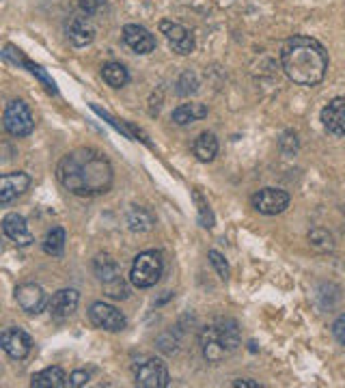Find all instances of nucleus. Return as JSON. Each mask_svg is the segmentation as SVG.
Listing matches in <instances>:
<instances>
[{"label": "nucleus", "instance_id": "1", "mask_svg": "<svg viewBox=\"0 0 345 388\" xmlns=\"http://www.w3.org/2000/svg\"><path fill=\"white\" fill-rule=\"evenodd\" d=\"M57 177L65 190L78 197H95L104 194L113 186V166L108 158L95 149L82 147L67 154L59 166Z\"/></svg>", "mask_w": 345, "mask_h": 388}, {"label": "nucleus", "instance_id": "2", "mask_svg": "<svg viewBox=\"0 0 345 388\" xmlns=\"http://www.w3.org/2000/svg\"><path fill=\"white\" fill-rule=\"evenodd\" d=\"M281 65L295 84L315 86L328 72V52L317 39L293 35L281 47Z\"/></svg>", "mask_w": 345, "mask_h": 388}, {"label": "nucleus", "instance_id": "3", "mask_svg": "<svg viewBox=\"0 0 345 388\" xmlns=\"http://www.w3.org/2000/svg\"><path fill=\"white\" fill-rule=\"evenodd\" d=\"M201 352L208 363H220L239 348V328L235 319H218L212 326H205L201 336Z\"/></svg>", "mask_w": 345, "mask_h": 388}, {"label": "nucleus", "instance_id": "4", "mask_svg": "<svg viewBox=\"0 0 345 388\" xmlns=\"http://www.w3.org/2000/svg\"><path fill=\"white\" fill-rule=\"evenodd\" d=\"M164 272V259L158 251H145L140 253L130 270V280L138 289H149L154 287Z\"/></svg>", "mask_w": 345, "mask_h": 388}, {"label": "nucleus", "instance_id": "5", "mask_svg": "<svg viewBox=\"0 0 345 388\" xmlns=\"http://www.w3.org/2000/svg\"><path fill=\"white\" fill-rule=\"evenodd\" d=\"M93 270H95V276L97 280L102 283L106 296L113 298V300H125L128 298V285L121 276V270H119V263L108 257V255H100L95 261H93Z\"/></svg>", "mask_w": 345, "mask_h": 388}, {"label": "nucleus", "instance_id": "6", "mask_svg": "<svg viewBox=\"0 0 345 388\" xmlns=\"http://www.w3.org/2000/svg\"><path fill=\"white\" fill-rule=\"evenodd\" d=\"M134 382L136 386L142 388H164L171 382L169 375V367L164 360L149 356V358H142L134 365Z\"/></svg>", "mask_w": 345, "mask_h": 388}, {"label": "nucleus", "instance_id": "7", "mask_svg": "<svg viewBox=\"0 0 345 388\" xmlns=\"http://www.w3.org/2000/svg\"><path fill=\"white\" fill-rule=\"evenodd\" d=\"M3 125L5 130L16 136V138H24L33 132L35 127V121H33V115H30V108L22 102V100H13L7 104L5 108V115H3Z\"/></svg>", "mask_w": 345, "mask_h": 388}, {"label": "nucleus", "instance_id": "8", "mask_svg": "<svg viewBox=\"0 0 345 388\" xmlns=\"http://www.w3.org/2000/svg\"><path fill=\"white\" fill-rule=\"evenodd\" d=\"M89 317L97 328L108 330V332H121L128 324L125 315L117 307L106 304V302H93L89 309Z\"/></svg>", "mask_w": 345, "mask_h": 388}, {"label": "nucleus", "instance_id": "9", "mask_svg": "<svg viewBox=\"0 0 345 388\" xmlns=\"http://www.w3.org/2000/svg\"><path fill=\"white\" fill-rule=\"evenodd\" d=\"M289 194L278 188H264L253 197V207L264 216H276L283 214L289 207Z\"/></svg>", "mask_w": 345, "mask_h": 388}, {"label": "nucleus", "instance_id": "10", "mask_svg": "<svg viewBox=\"0 0 345 388\" xmlns=\"http://www.w3.org/2000/svg\"><path fill=\"white\" fill-rule=\"evenodd\" d=\"M0 346L13 360H24L33 350V338L22 328H5L0 334Z\"/></svg>", "mask_w": 345, "mask_h": 388}, {"label": "nucleus", "instance_id": "11", "mask_svg": "<svg viewBox=\"0 0 345 388\" xmlns=\"http://www.w3.org/2000/svg\"><path fill=\"white\" fill-rule=\"evenodd\" d=\"M16 302L24 313L37 315L45 309L47 298H45V291L37 283H22L16 289Z\"/></svg>", "mask_w": 345, "mask_h": 388}, {"label": "nucleus", "instance_id": "12", "mask_svg": "<svg viewBox=\"0 0 345 388\" xmlns=\"http://www.w3.org/2000/svg\"><path fill=\"white\" fill-rule=\"evenodd\" d=\"M160 30H162V35L166 37L169 45L173 47L177 55H190L194 50V37H192V33L186 26H181L177 22H171V20H162L160 22Z\"/></svg>", "mask_w": 345, "mask_h": 388}, {"label": "nucleus", "instance_id": "13", "mask_svg": "<svg viewBox=\"0 0 345 388\" xmlns=\"http://www.w3.org/2000/svg\"><path fill=\"white\" fill-rule=\"evenodd\" d=\"M123 41L136 55H149L156 50V37L145 26H138V24H125L123 26Z\"/></svg>", "mask_w": 345, "mask_h": 388}, {"label": "nucleus", "instance_id": "14", "mask_svg": "<svg viewBox=\"0 0 345 388\" xmlns=\"http://www.w3.org/2000/svg\"><path fill=\"white\" fill-rule=\"evenodd\" d=\"M30 186V177L22 171L18 173H5L0 177V203L3 205H9L11 201H16L18 197L28 190Z\"/></svg>", "mask_w": 345, "mask_h": 388}, {"label": "nucleus", "instance_id": "15", "mask_svg": "<svg viewBox=\"0 0 345 388\" xmlns=\"http://www.w3.org/2000/svg\"><path fill=\"white\" fill-rule=\"evenodd\" d=\"M322 123L330 134L345 138V97H334L322 110Z\"/></svg>", "mask_w": 345, "mask_h": 388}, {"label": "nucleus", "instance_id": "16", "mask_svg": "<svg viewBox=\"0 0 345 388\" xmlns=\"http://www.w3.org/2000/svg\"><path fill=\"white\" fill-rule=\"evenodd\" d=\"M3 231L9 239H13L18 246H30L35 237L33 233L28 231V224H26V218L20 216V214H7L3 218Z\"/></svg>", "mask_w": 345, "mask_h": 388}, {"label": "nucleus", "instance_id": "17", "mask_svg": "<svg viewBox=\"0 0 345 388\" xmlns=\"http://www.w3.org/2000/svg\"><path fill=\"white\" fill-rule=\"evenodd\" d=\"M78 302H80V294L76 289H59L50 298V302H47V309H50L52 317L65 319L78 309Z\"/></svg>", "mask_w": 345, "mask_h": 388}, {"label": "nucleus", "instance_id": "18", "mask_svg": "<svg viewBox=\"0 0 345 388\" xmlns=\"http://www.w3.org/2000/svg\"><path fill=\"white\" fill-rule=\"evenodd\" d=\"M67 384H69V377L61 367H47V369L35 373L30 380L33 388H63Z\"/></svg>", "mask_w": 345, "mask_h": 388}, {"label": "nucleus", "instance_id": "19", "mask_svg": "<svg viewBox=\"0 0 345 388\" xmlns=\"http://www.w3.org/2000/svg\"><path fill=\"white\" fill-rule=\"evenodd\" d=\"M67 37H69V41H72L76 47H84V45H89V43L93 41L95 28H93V24H91L86 18H76V20H72V24L67 26Z\"/></svg>", "mask_w": 345, "mask_h": 388}, {"label": "nucleus", "instance_id": "20", "mask_svg": "<svg viewBox=\"0 0 345 388\" xmlns=\"http://www.w3.org/2000/svg\"><path fill=\"white\" fill-rule=\"evenodd\" d=\"M192 154L201 162H212L218 156V138L212 132H203L192 144Z\"/></svg>", "mask_w": 345, "mask_h": 388}, {"label": "nucleus", "instance_id": "21", "mask_svg": "<svg viewBox=\"0 0 345 388\" xmlns=\"http://www.w3.org/2000/svg\"><path fill=\"white\" fill-rule=\"evenodd\" d=\"M205 117H208V106L205 104H196V102L181 104L171 115L173 123H177V125H188V123H194V121H201Z\"/></svg>", "mask_w": 345, "mask_h": 388}, {"label": "nucleus", "instance_id": "22", "mask_svg": "<svg viewBox=\"0 0 345 388\" xmlns=\"http://www.w3.org/2000/svg\"><path fill=\"white\" fill-rule=\"evenodd\" d=\"M128 224L132 231L136 233H145V231H152L156 220H154V214L149 210H145V207H132L130 214H128Z\"/></svg>", "mask_w": 345, "mask_h": 388}, {"label": "nucleus", "instance_id": "23", "mask_svg": "<svg viewBox=\"0 0 345 388\" xmlns=\"http://www.w3.org/2000/svg\"><path fill=\"white\" fill-rule=\"evenodd\" d=\"M65 241H67L65 229L63 227H55L50 233L45 235V239H43V251H45V255L63 257V253H65Z\"/></svg>", "mask_w": 345, "mask_h": 388}, {"label": "nucleus", "instance_id": "24", "mask_svg": "<svg viewBox=\"0 0 345 388\" xmlns=\"http://www.w3.org/2000/svg\"><path fill=\"white\" fill-rule=\"evenodd\" d=\"M102 76H104L106 84L113 86V89H121L130 82V74L121 63H106L102 67Z\"/></svg>", "mask_w": 345, "mask_h": 388}, {"label": "nucleus", "instance_id": "25", "mask_svg": "<svg viewBox=\"0 0 345 388\" xmlns=\"http://www.w3.org/2000/svg\"><path fill=\"white\" fill-rule=\"evenodd\" d=\"M192 199H194V203H196V214H199L201 227L212 229V227H214V214H212V210H210V203L201 197V192H199V190H194V192H192Z\"/></svg>", "mask_w": 345, "mask_h": 388}, {"label": "nucleus", "instance_id": "26", "mask_svg": "<svg viewBox=\"0 0 345 388\" xmlns=\"http://www.w3.org/2000/svg\"><path fill=\"white\" fill-rule=\"evenodd\" d=\"M309 241L311 246L317 249V251H332L334 249V241H332V235L324 229H315L309 233Z\"/></svg>", "mask_w": 345, "mask_h": 388}, {"label": "nucleus", "instance_id": "27", "mask_svg": "<svg viewBox=\"0 0 345 388\" xmlns=\"http://www.w3.org/2000/svg\"><path fill=\"white\" fill-rule=\"evenodd\" d=\"M208 257H210L212 266L216 268L218 276H220L222 280H227V278H229V263H227V259H225L218 251H210V253H208Z\"/></svg>", "mask_w": 345, "mask_h": 388}, {"label": "nucleus", "instance_id": "28", "mask_svg": "<svg viewBox=\"0 0 345 388\" xmlns=\"http://www.w3.org/2000/svg\"><path fill=\"white\" fill-rule=\"evenodd\" d=\"M332 334H334V338L341 343V346H345V315H341L334 324H332Z\"/></svg>", "mask_w": 345, "mask_h": 388}, {"label": "nucleus", "instance_id": "29", "mask_svg": "<svg viewBox=\"0 0 345 388\" xmlns=\"http://www.w3.org/2000/svg\"><path fill=\"white\" fill-rule=\"evenodd\" d=\"M86 382H89V373H86V371H74V373L69 375V386H74V388L84 386Z\"/></svg>", "mask_w": 345, "mask_h": 388}, {"label": "nucleus", "instance_id": "30", "mask_svg": "<svg viewBox=\"0 0 345 388\" xmlns=\"http://www.w3.org/2000/svg\"><path fill=\"white\" fill-rule=\"evenodd\" d=\"M100 3H102V0H80V7H82L86 13H93L97 7H100Z\"/></svg>", "mask_w": 345, "mask_h": 388}, {"label": "nucleus", "instance_id": "31", "mask_svg": "<svg viewBox=\"0 0 345 388\" xmlns=\"http://www.w3.org/2000/svg\"><path fill=\"white\" fill-rule=\"evenodd\" d=\"M233 386L235 388H259L261 384L259 382H253V380H235Z\"/></svg>", "mask_w": 345, "mask_h": 388}]
</instances>
